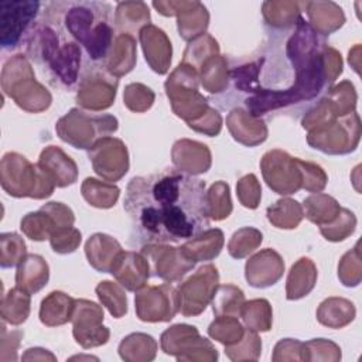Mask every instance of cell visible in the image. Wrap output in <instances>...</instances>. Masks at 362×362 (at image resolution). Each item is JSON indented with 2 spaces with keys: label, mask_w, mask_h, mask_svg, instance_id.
<instances>
[{
  "label": "cell",
  "mask_w": 362,
  "mask_h": 362,
  "mask_svg": "<svg viewBox=\"0 0 362 362\" xmlns=\"http://www.w3.org/2000/svg\"><path fill=\"white\" fill-rule=\"evenodd\" d=\"M239 317L252 331L263 332L272 328V307L266 298L245 301Z\"/></svg>",
  "instance_id": "cell-43"
},
{
  "label": "cell",
  "mask_w": 362,
  "mask_h": 362,
  "mask_svg": "<svg viewBox=\"0 0 362 362\" xmlns=\"http://www.w3.org/2000/svg\"><path fill=\"white\" fill-rule=\"evenodd\" d=\"M208 335L228 346L242 339L245 335V328L239 322L238 317L216 315V318L208 327Z\"/></svg>",
  "instance_id": "cell-45"
},
{
  "label": "cell",
  "mask_w": 362,
  "mask_h": 362,
  "mask_svg": "<svg viewBox=\"0 0 362 362\" xmlns=\"http://www.w3.org/2000/svg\"><path fill=\"white\" fill-rule=\"evenodd\" d=\"M243 304H245V293L242 291V288L233 284L218 286L211 301L215 317L216 315L239 317Z\"/></svg>",
  "instance_id": "cell-42"
},
{
  "label": "cell",
  "mask_w": 362,
  "mask_h": 362,
  "mask_svg": "<svg viewBox=\"0 0 362 362\" xmlns=\"http://www.w3.org/2000/svg\"><path fill=\"white\" fill-rule=\"evenodd\" d=\"M93 171L109 182L119 181L129 171L126 144L116 137L106 136L98 140L88 151Z\"/></svg>",
  "instance_id": "cell-16"
},
{
  "label": "cell",
  "mask_w": 362,
  "mask_h": 362,
  "mask_svg": "<svg viewBox=\"0 0 362 362\" xmlns=\"http://www.w3.org/2000/svg\"><path fill=\"white\" fill-rule=\"evenodd\" d=\"M361 120L356 112L308 130L307 143L325 154H348L358 147Z\"/></svg>",
  "instance_id": "cell-7"
},
{
  "label": "cell",
  "mask_w": 362,
  "mask_h": 362,
  "mask_svg": "<svg viewBox=\"0 0 362 362\" xmlns=\"http://www.w3.org/2000/svg\"><path fill=\"white\" fill-rule=\"evenodd\" d=\"M81 194L85 201L95 208H112L119 199L120 189L109 181H100L92 177L85 178L81 185Z\"/></svg>",
  "instance_id": "cell-39"
},
{
  "label": "cell",
  "mask_w": 362,
  "mask_h": 362,
  "mask_svg": "<svg viewBox=\"0 0 362 362\" xmlns=\"http://www.w3.org/2000/svg\"><path fill=\"white\" fill-rule=\"evenodd\" d=\"M198 83V71L184 62L177 65L164 83L173 112L178 117L184 119L188 127L195 132L199 130L204 122L214 112L208 100L199 93Z\"/></svg>",
  "instance_id": "cell-3"
},
{
  "label": "cell",
  "mask_w": 362,
  "mask_h": 362,
  "mask_svg": "<svg viewBox=\"0 0 362 362\" xmlns=\"http://www.w3.org/2000/svg\"><path fill=\"white\" fill-rule=\"evenodd\" d=\"M75 298L62 293L51 291L40 305V321L47 327L64 325L72 320Z\"/></svg>",
  "instance_id": "cell-32"
},
{
  "label": "cell",
  "mask_w": 362,
  "mask_h": 362,
  "mask_svg": "<svg viewBox=\"0 0 362 362\" xmlns=\"http://www.w3.org/2000/svg\"><path fill=\"white\" fill-rule=\"evenodd\" d=\"M263 240V235L259 229L245 226L238 229L228 242V252L235 259H243L255 252Z\"/></svg>",
  "instance_id": "cell-48"
},
{
  "label": "cell",
  "mask_w": 362,
  "mask_h": 362,
  "mask_svg": "<svg viewBox=\"0 0 362 362\" xmlns=\"http://www.w3.org/2000/svg\"><path fill=\"white\" fill-rule=\"evenodd\" d=\"M95 291L102 305H105L115 318H120L127 313V298L122 284L105 280L96 286Z\"/></svg>",
  "instance_id": "cell-44"
},
{
  "label": "cell",
  "mask_w": 362,
  "mask_h": 362,
  "mask_svg": "<svg viewBox=\"0 0 362 362\" xmlns=\"http://www.w3.org/2000/svg\"><path fill=\"white\" fill-rule=\"evenodd\" d=\"M140 252L148 260L153 276L165 283L181 280L195 266V262L184 253L181 246L175 247L170 243H147L141 246Z\"/></svg>",
  "instance_id": "cell-14"
},
{
  "label": "cell",
  "mask_w": 362,
  "mask_h": 362,
  "mask_svg": "<svg viewBox=\"0 0 362 362\" xmlns=\"http://www.w3.org/2000/svg\"><path fill=\"white\" fill-rule=\"evenodd\" d=\"M122 250L120 243L106 233H95L85 243V255L89 264L100 273H110V269Z\"/></svg>",
  "instance_id": "cell-27"
},
{
  "label": "cell",
  "mask_w": 362,
  "mask_h": 362,
  "mask_svg": "<svg viewBox=\"0 0 362 362\" xmlns=\"http://www.w3.org/2000/svg\"><path fill=\"white\" fill-rule=\"evenodd\" d=\"M21 337H23L21 331H11V341H8L10 338H6V335L1 334V355H0L1 361H4V358H6V355L10 349L17 356V348L20 345V338Z\"/></svg>",
  "instance_id": "cell-59"
},
{
  "label": "cell",
  "mask_w": 362,
  "mask_h": 362,
  "mask_svg": "<svg viewBox=\"0 0 362 362\" xmlns=\"http://www.w3.org/2000/svg\"><path fill=\"white\" fill-rule=\"evenodd\" d=\"M1 89L25 112L40 113L52 102L51 93L35 79L31 64L23 54L11 57L3 65Z\"/></svg>",
  "instance_id": "cell-4"
},
{
  "label": "cell",
  "mask_w": 362,
  "mask_h": 362,
  "mask_svg": "<svg viewBox=\"0 0 362 362\" xmlns=\"http://www.w3.org/2000/svg\"><path fill=\"white\" fill-rule=\"evenodd\" d=\"M284 273L283 257L274 249H263L253 255L245 266V277L252 287L266 288L276 284Z\"/></svg>",
  "instance_id": "cell-20"
},
{
  "label": "cell",
  "mask_w": 362,
  "mask_h": 362,
  "mask_svg": "<svg viewBox=\"0 0 362 362\" xmlns=\"http://www.w3.org/2000/svg\"><path fill=\"white\" fill-rule=\"evenodd\" d=\"M341 349L337 344L324 339L315 338L307 342H303V361H339Z\"/></svg>",
  "instance_id": "cell-54"
},
{
  "label": "cell",
  "mask_w": 362,
  "mask_h": 362,
  "mask_svg": "<svg viewBox=\"0 0 362 362\" xmlns=\"http://www.w3.org/2000/svg\"><path fill=\"white\" fill-rule=\"evenodd\" d=\"M225 243L223 232L218 228L215 229H205L199 235L188 239L184 245H181L184 253L197 262H205L215 259Z\"/></svg>",
  "instance_id": "cell-31"
},
{
  "label": "cell",
  "mask_w": 362,
  "mask_h": 362,
  "mask_svg": "<svg viewBox=\"0 0 362 362\" xmlns=\"http://www.w3.org/2000/svg\"><path fill=\"white\" fill-rule=\"evenodd\" d=\"M44 16L54 20L64 34L82 45L95 65L105 64L115 40L109 3L52 1L45 6Z\"/></svg>",
  "instance_id": "cell-2"
},
{
  "label": "cell",
  "mask_w": 362,
  "mask_h": 362,
  "mask_svg": "<svg viewBox=\"0 0 362 362\" xmlns=\"http://www.w3.org/2000/svg\"><path fill=\"white\" fill-rule=\"evenodd\" d=\"M27 256L25 242L14 232H6L0 235V266L3 269L18 266V263Z\"/></svg>",
  "instance_id": "cell-49"
},
{
  "label": "cell",
  "mask_w": 362,
  "mask_h": 362,
  "mask_svg": "<svg viewBox=\"0 0 362 362\" xmlns=\"http://www.w3.org/2000/svg\"><path fill=\"white\" fill-rule=\"evenodd\" d=\"M361 242L348 250L339 260L338 264V279L346 287H355L362 279V264H361Z\"/></svg>",
  "instance_id": "cell-51"
},
{
  "label": "cell",
  "mask_w": 362,
  "mask_h": 362,
  "mask_svg": "<svg viewBox=\"0 0 362 362\" xmlns=\"http://www.w3.org/2000/svg\"><path fill=\"white\" fill-rule=\"evenodd\" d=\"M262 341L256 331L245 329L242 339L233 345L225 346V354L230 361H256L260 356Z\"/></svg>",
  "instance_id": "cell-50"
},
{
  "label": "cell",
  "mask_w": 362,
  "mask_h": 362,
  "mask_svg": "<svg viewBox=\"0 0 362 362\" xmlns=\"http://www.w3.org/2000/svg\"><path fill=\"white\" fill-rule=\"evenodd\" d=\"M236 195L239 202L249 209H256L262 198V188L255 174L243 175L236 184Z\"/></svg>",
  "instance_id": "cell-57"
},
{
  "label": "cell",
  "mask_w": 362,
  "mask_h": 362,
  "mask_svg": "<svg viewBox=\"0 0 362 362\" xmlns=\"http://www.w3.org/2000/svg\"><path fill=\"white\" fill-rule=\"evenodd\" d=\"M119 122L113 115L72 107L55 123L59 139L75 148L89 150L98 140L115 133Z\"/></svg>",
  "instance_id": "cell-6"
},
{
  "label": "cell",
  "mask_w": 362,
  "mask_h": 362,
  "mask_svg": "<svg viewBox=\"0 0 362 362\" xmlns=\"http://www.w3.org/2000/svg\"><path fill=\"white\" fill-rule=\"evenodd\" d=\"M226 127L238 143L255 147L267 139V126L262 117L250 115L242 107H233L226 116Z\"/></svg>",
  "instance_id": "cell-24"
},
{
  "label": "cell",
  "mask_w": 362,
  "mask_h": 362,
  "mask_svg": "<svg viewBox=\"0 0 362 362\" xmlns=\"http://www.w3.org/2000/svg\"><path fill=\"white\" fill-rule=\"evenodd\" d=\"M123 206L141 246L188 240L209 226L205 182L177 168L133 177Z\"/></svg>",
  "instance_id": "cell-1"
},
{
  "label": "cell",
  "mask_w": 362,
  "mask_h": 362,
  "mask_svg": "<svg viewBox=\"0 0 362 362\" xmlns=\"http://www.w3.org/2000/svg\"><path fill=\"white\" fill-rule=\"evenodd\" d=\"M40 7V1L0 3V44L3 49H14L24 42L35 23Z\"/></svg>",
  "instance_id": "cell-11"
},
{
  "label": "cell",
  "mask_w": 362,
  "mask_h": 362,
  "mask_svg": "<svg viewBox=\"0 0 362 362\" xmlns=\"http://www.w3.org/2000/svg\"><path fill=\"white\" fill-rule=\"evenodd\" d=\"M356 226V216L352 211L341 208L338 216L328 225L320 226L321 235L331 242H341L354 233Z\"/></svg>",
  "instance_id": "cell-52"
},
{
  "label": "cell",
  "mask_w": 362,
  "mask_h": 362,
  "mask_svg": "<svg viewBox=\"0 0 362 362\" xmlns=\"http://www.w3.org/2000/svg\"><path fill=\"white\" fill-rule=\"evenodd\" d=\"M359 51H361V45L356 44V45L349 51V58H348L349 64L352 65V68L355 69L356 74H359V71H358V68H356V65H355V61H358V64H359Z\"/></svg>",
  "instance_id": "cell-61"
},
{
  "label": "cell",
  "mask_w": 362,
  "mask_h": 362,
  "mask_svg": "<svg viewBox=\"0 0 362 362\" xmlns=\"http://www.w3.org/2000/svg\"><path fill=\"white\" fill-rule=\"evenodd\" d=\"M206 204L209 219L222 221L232 212L230 189L225 181L214 182L206 191Z\"/></svg>",
  "instance_id": "cell-47"
},
{
  "label": "cell",
  "mask_w": 362,
  "mask_h": 362,
  "mask_svg": "<svg viewBox=\"0 0 362 362\" xmlns=\"http://www.w3.org/2000/svg\"><path fill=\"white\" fill-rule=\"evenodd\" d=\"M153 7L163 16H177V27L180 35L185 41L205 34L209 24V13L199 1H153Z\"/></svg>",
  "instance_id": "cell-18"
},
{
  "label": "cell",
  "mask_w": 362,
  "mask_h": 362,
  "mask_svg": "<svg viewBox=\"0 0 362 362\" xmlns=\"http://www.w3.org/2000/svg\"><path fill=\"white\" fill-rule=\"evenodd\" d=\"M154 92L148 86L139 82L129 83L124 88L123 93V102L126 107L136 113H143L148 110L154 103Z\"/></svg>",
  "instance_id": "cell-53"
},
{
  "label": "cell",
  "mask_w": 362,
  "mask_h": 362,
  "mask_svg": "<svg viewBox=\"0 0 362 362\" xmlns=\"http://www.w3.org/2000/svg\"><path fill=\"white\" fill-rule=\"evenodd\" d=\"M356 314L352 301L342 297H329L317 308V320L329 328H342L354 321Z\"/></svg>",
  "instance_id": "cell-34"
},
{
  "label": "cell",
  "mask_w": 362,
  "mask_h": 362,
  "mask_svg": "<svg viewBox=\"0 0 362 362\" xmlns=\"http://www.w3.org/2000/svg\"><path fill=\"white\" fill-rule=\"evenodd\" d=\"M81 240H82V235L74 226L59 228V229L54 230L52 235L49 236V243H51L52 250L59 255H66V253L75 252L78 249Z\"/></svg>",
  "instance_id": "cell-56"
},
{
  "label": "cell",
  "mask_w": 362,
  "mask_h": 362,
  "mask_svg": "<svg viewBox=\"0 0 362 362\" xmlns=\"http://www.w3.org/2000/svg\"><path fill=\"white\" fill-rule=\"evenodd\" d=\"M119 34H136L150 24V11L143 1H120L113 20Z\"/></svg>",
  "instance_id": "cell-33"
},
{
  "label": "cell",
  "mask_w": 362,
  "mask_h": 362,
  "mask_svg": "<svg viewBox=\"0 0 362 362\" xmlns=\"http://www.w3.org/2000/svg\"><path fill=\"white\" fill-rule=\"evenodd\" d=\"M219 274L214 264H204L194 272L178 288L180 313L184 317L199 315L212 301L216 287L219 286Z\"/></svg>",
  "instance_id": "cell-9"
},
{
  "label": "cell",
  "mask_w": 362,
  "mask_h": 362,
  "mask_svg": "<svg viewBox=\"0 0 362 362\" xmlns=\"http://www.w3.org/2000/svg\"><path fill=\"white\" fill-rule=\"evenodd\" d=\"M103 310L90 300H75V310L72 314V334L75 341L85 349L106 344L110 337L107 327H103Z\"/></svg>",
  "instance_id": "cell-15"
},
{
  "label": "cell",
  "mask_w": 362,
  "mask_h": 362,
  "mask_svg": "<svg viewBox=\"0 0 362 362\" xmlns=\"http://www.w3.org/2000/svg\"><path fill=\"white\" fill-rule=\"evenodd\" d=\"M339 211L341 206L338 201L334 197L322 192H315L307 197L303 204L304 216L318 226L331 223L338 216Z\"/></svg>",
  "instance_id": "cell-37"
},
{
  "label": "cell",
  "mask_w": 362,
  "mask_h": 362,
  "mask_svg": "<svg viewBox=\"0 0 362 362\" xmlns=\"http://www.w3.org/2000/svg\"><path fill=\"white\" fill-rule=\"evenodd\" d=\"M31 294L18 288H10L1 298V321L10 325H20L30 315Z\"/></svg>",
  "instance_id": "cell-38"
},
{
  "label": "cell",
  "mask_w": 362,
  "mask_h": 362,
  "mask_svg": "<svg viewBox=\"0 0 362 362\" xmlns=\"http://www.w3.org/2000/svg\"><path fill=\"white\" fill-rule=\"evenodd\" d=\"M303 3L297 1H264L262 6L263 18L273 30H291L301 16Z\"/></svg>",
  "instance_id": "cell-35"
},
{
  "label": "cell",
  "mask_w": 362,
  "mask_h": 362,
  "mask_svg": "<svg viewBox=\"0 0 362 362\" xmlns=\"http://www.w3.org/2000/svg\"><path fill=\"white\" fill-rule=\"evenodd\" d=\"M110 273L126 290L137 291L146 286L150 277V264L141 252L122 250L116 257Z\"/></svg>",
  "instance_id": "cell-21"
},
{
  "label": "cell",
  "mask_w": 362,
  "mask_h": 362,
  "mask_svg": "<svg viewBox=\"0 0 362 362\" xmlns=\"http://www.w3.org/2000/svg\"><path fill=\"white\" fill-rule=\"evenodd\" d=\"M273 361H303V342L293 338H284L274 346Z\"/></svg>",
  "instance_id": "cell-58"
},
{
  "label": "cell",
  "mask_w": 362,
  "mask_h": 362,
  "mask_svg": "<svg viewBox=\"0 0 362 362\" xmlns=\"http://www.w3.org/2000/svg\"><path fill=\"white\" fill-rule=\"evenodd\" d=\"M81 55L82 49L78 42L74 40H64L42 71H48L52 85L71 89L79 79Z\"/></svg>",
  "instance_id": "cell-19"
},
{
  "label": "cell",
  "mask_w": 362,
  "mask_h": 362,
  "mask_svg": "<svg viewBox=\"0 0 362 362\" xmlns=\"http://www.w3.org/2000/svg\"><path fill=\"white\" fill-rule=\"evenodd\" d=\"M317 283V267L308 257H300L290 269L286 283V298L300 300L310 294Z\"/></svg>",
  "instance_id": "cell-30"
},
{
  "label": "cell",
  "mask_w": 362,
  "mask_h": 362,
  "mask_svg": "<svg viewBox=\"0 0 362 362\" xmlns=\"http://www.w3.org/2000/svg\"><path fill=\"white\" fill-rule=\"evenodd\" d=\"M266 215L269 222L280 229H294L304 218L303 206L291 198H281L276 201L267 208Z\"/></svg>",
  "instance_id": "cell-41"
},
{
  "label": "cell",
  "mask_w": 362,
  "mask_h": 362,
  "mask_svg": "<svg viewBox=\"0 0 362 362\" xmlns=\"http://www.w3.org/2000/svg\"><path fill=\"white\" fill-rule=\"evenodd\" d=\"M308 16V24L322 37L341 28L345 23L342 8L334 1H305L303 3Z\"/></svg>",
  "instance_id": "cell-26"
},
{
  "label": "cell",
  "mask_w": 362,
  "mask_h": 362,
  "mask_svg": "<svg viewBox=\"0 0 362 362\" xmlns=\"http://www.w3.org/2000/svg\"><path fill=\"white\" fill-rule=\"evenodd\" d=\"M0 182L1 188L16 198L44 199L55 189V184L38 164H33L14 151L6 153L1 158Z\"/></svg>",
  "instance_id": "cell-5"
},
{
  "label": "cell",
  "mask_w": 362,
  "mask_h": 362,
  "mask_svg": "<svg viewBox=\"0 0 362 362\" xmlns=\"http://www.w3.org/2000/svg\"><path fill=\"white\" fill-rule=\"evenodd\" d=\"M260 170L267 187L280 195H290L301 188V173L297 157L287 151L274 148L260 160Z\"/></svg>",
  "instance_id": "cell-13"
},
{
  "label": "cell",
  "mask_w": 362,
  "mask_h": 362,
  "mask_svg": "<svg viewBox=\"0 0 362 362\" xmlns=\"http://www.w3.org/2000/svg\"><path fill=\"white\" fill-rule=\"evenodd\" d=\"M171 160L178 171L188 175L206 173L212 164L208 146L189 139H180L174 143L171 148Z\"/></svg>",
  "instance_id": "cell-22"
},
{
  "label": "cell",
  "mask_w": 362,
  "mask_h": 362,
  "mask_svg": "<svg viewBox=\"0 0 362 362\" xmlns=\"http://www.w3.org/2000/svg\"><path fill=\"white\" fill-rule=\"evenodd\" d=\"M75 215L69 206L62 202H47L38 211L27 214L20 228L31 240L41 242L49 239L54 230L65 226H74Z\"/></svg>",
  "instance_id": "cell-17"
},
{
  "label": "cell",
  "mask_w": 362,
  "mask_h": 362,
  "mask_svg": "<svg viewBox=\"0 0 362 362\" xmlns=\"http://www.w3.org/2000/svg\"><path fill=\"white\" fill-rule=\"evenodd\" d=\"M136 315L144 322H167L180 311L178 293L174 286H144L134 296Z\"/></svg>",
  "instance_id": "cell-12"
},
{
  "label": "cell",
  "mask_w": 362,
  "mask_h": 362,
  "mask_svg": "<svg viewBox=\"0 0 362 362\" xmlns=\"http://www.w3.org/2000/svg\"><path fill=\"white\" fill-rule=\"evenodd\" d=\"M301 173V188L308 192H321L328 181V177L321 165L297 158Z\"/></svg>",
  "instance_id": "cell-55"
},
{
  "label": "cell",
  "mask_w": 362,
  "mask_h": 362,
  "mask_svg": "<svg viewBox=\"0 0 362 362\" xmlns=\"http://www.w3.org/2000/svg\"><path fill=\"white\" fill-rule=\"evenodd\" d=\"M37 164L58 188L72 185L78 180V167L75 161L57 146L45 147L41 151Z\"/></svg>",
  "instance_id": "cell-25"
},
{
  "label": "cell",
  "mask_w": 362,
  "mask_h": 362,
  "mask_svg": "<svg viewBox=\"0 0 362 362\" xmlns=\"http://www.w3.org/2000/svg\"><path fill=\"white\" fill-rule=\"evenodd\" d=\"M160 345L164 354L174 355L177 361H216L214 345L202 338L198 329L187 324H175L161 334Z\"/></svg>",
  "instance_id": "cell-8"
},
{
  "label": "cell",
  "mask_w": 362,
  "mask_h": 362,
  "mask_svg": "<svg viewBox=\"0 0 362 362\" xmlns=\"http://www.w3.org/2000/svg\"><path fill=\"white\" fill-rule=\"evenodd\" d=\"M198 75L206 92L212 95H222L229 86V68L226 57L218 54L208 58L198 69Z\"/></svg>",
  "instance_id": "cell-36"
},
{
  "label": "cell",
  "mask_w": 362,
  "mask_h": 362,
  "mask_svg": "<svg viewBox=\"0 0 362 362\" xmlns=\"http://www.w3.org/2000/svg\"><path fill=\"white\" fill-rule=\"evenodd\" d=\"M139 38L150 68L158 75L167 74L173 54V47L167 34L161 28L148 24L139 33Z\"/></svg>",
  "instance_id": "cell-23"
},
{
  "label": "cell",
  "mask_w": 362,
  "mask_h": 362,
  "mask_svg": "<svg viewBox=\"0 0 362 362\" xmlns=\"http://www.w3.org/2000/svg\"><path fill=\"white\" fill-rule=\"evenodd\" d=\"M117 85L119 78L110 75L103 65L86 68L79 78L76 102L92 112L105 110L113 105Z\"/></svg>",
  "instance_id": "cell-10"
},
{
  "label": "cell",
  "mask_w": 362,
  "mask_h": 362,
  "mask_svg": "<svg viewBox=\"0 0 362 362\" xmlns=\"http://www.w3.org/2000/svg\"><path fill=\"white\" fill-rule=\"evenodd\" d=\"M55 361L57 358L44 348H28L23 355V361Z\"/></svg>",
  "instance_id": "cell-60"
},
{
  "label": "cell",
  "mask_w": 362,
  "mask_h": 362,
  "mask_svg": "<svg viewBox=\"0 0 362 362\" xmlns=\"http://www.w3.org/2000/svg\"><path fill=\"white\" fill-rule=\"evenodd\" d=\"M219 54V45L218 41L209 35V34H202L192 41H189L187 49L184 51V58L182 62L194 66L197 71L201 68V65L211 57Z\"/></svg>",
  "instance_id": "cell-46"
},
{
  "label": "cell",
  "mask_w": 362,
  "mask_h": 362,
  "mask_svg": "<svg viewBox=\"0 0 362 362\" xmlns=\"http://www.w3.org/2000/svg\"><path fill=\"white\" fill-rule=\"evenodd\" d=\"M136 65V38L130 34H117L103 64L105 69L120 78L129 74Z\"/></svg>",
  "instance_id": "cell-29"
},
{
  "label": "cell",
  "mask_w": 362,
  "mask_h": 362,
  "mask_svg": "<svg viewBox=\"0 0 362 362\" xmlns=\"http://www.w3.org/2000/svg\"><path fill=\"white\" fill-rule=\"evenodd\" d=\"M157 352V342L151 335L134 332L122 339L119 355L123 361H153Z\"/></svg>",
  "instance_id": "cell-40"
},
{
  "label": "cell",
  "mask_w": 362,
  "mask_h": 362,
  "mask_svg": "<svg viewBox=\"0 0 362 362\" xmlns=\"http://www.w3.org/2000/svg\"><path fill=\"white\" fill-rule=\"evenodd\" d=\"M49 279V267L40 255H27L17 266L16 286L30 294L38 293Z\"/></svg>",
  "instance_id": "cell-28"
}]
</instances>
